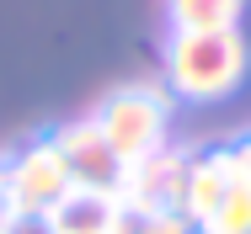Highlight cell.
I'll use <instances>...</instances> for the list:
<instances>
[{
    "instance_id": "cell-4",
    "label": "cell",
    "mask_w": 251,
    "mask_h": 234,
    "mask_svg": "<svg viewBox=\"0 0 251 234\" xmlns=\"http://www.w3.org/2000/svg\"><path fill=\"white\" fill-rule=\"evenodd\" d=\"M59 144V154H64V165H70V181L80 191H107V197H118L123 191V160L107 149V139L97 133V123L91 117H80V123H64L59 133H49Z\"/></svg>"
},
{
    "instance_id": "cell-7",
    "label": "cell",
    "mask_w": 251,
    "mask_h": 234,
    "mask_svg": "<svg viewBox=\"0 0 251 234\" xmlns=\"http://www.w3.org/2000/svg\"><path fill=\"white\" fill-rule=\"evenodd\" d=\"M118 197H107V191H70L64 202H53L49 213H43V224L49 234H112L118 224Z\"/></svg>"
},
{
    "instance_id": "cell-10",
    "label": "cell",
    "mask_w": 251,
    "mask_h": 234,
    "mask_svg": "<svg viewBox=\"0 0 251 234\" xmlns=\"http://www.w3.org/2000/svg\"><path fill=\"white\" fill-rule=\"evenodd\" d=\"M5 234H49V224H43V218H16Z\"/></svg>"
},
{
    "instance_id": "cell-8",
    "label": "cell",
    "mask_w": 251,
    "mask_h": 234,
    "mask_svg": "<svg viewBox=\"0 0 251 234\" xmlns=\"http://www.w3.org/2000/svg\"><path fill=\"white\" fill-rule=\"evenodd\" d=\"M246 0H166V21L171 32H225L241 27Z\"/></svg>"
},
{
    "instance_id": "cell-6",
    "label": "cell",
    "mask_w": 251,
    "mask_h": 234,
    "mask_svg": "<svg viewBox=\"0 0 251 234\" xmlns=\"http://www.w3.org/2000/svg\"><path fill=\"white\" fill-rule=\"evenodd\" d=\"M225 191H230V154H225V144L193 154V165H187V191H182V218L198 229L203 218L219 208Z\"/></svg>"
},
{
    "instance_id": "cell-5",
    "label": "cell",
    "mask_w": 251,
    "mask_h": 234,
    "mask_svg": "<svg viewBox=\"0 0 251 234\" xmlns=\"http://www.w3.org/2000/svg\"><path fill=\"white\" fill-rule=\"evenodd\" d=\"M187 165H193L187 149H160V154H150V160L128 165V170H123L118 202H123V208H155V213H182Z\"/></svg>"
},
{
    "instance_id": "cell-9",
    "label": "cell",
    "mask_w": 251,
    "mask_h": 234,
    "mask_svg": "<svg viewBox=\"0 0 251 234\" xmlns=\"http://www.w3.org/2000/svg\"><path fill=\"white\" fill-rule=\"evenodd\" d=\"M112 234H193L182 213H155V208H118Z\"/></svg>"
},
{
    "instance_id": "cell-11",
    "label": "cell",
    "mask_w": 251,
    "mask_h": 234,
    "mask_svg": "<svg viewBox=\"0 0 251 234\" xmlns=\"http://www.w3.org/2000/svg\"><path fill=\"white\" fill-rule=\"evenodd\" d=\"M0 202H5V160H0Z\"/></svg>"
},
{
    "instance_id": "cell-2",
    "label": "cell",
    "mask_w": 251,
    "mask_h": 234,
    "mask_svg": "<svg viewBox=\"0 0 251 234\" xmlns=\"http://www.w3.org/2000/svg\"><path fill=\"white\" fill-rule=\"evenodd\" d=\"M91 123L123 165H139L171 144V91L166 85H118L97 101Z\"/></svg>"
},
{
    "instance_id": "cell-3",
    "label": "cell",
    "mask_w": 251,
    "mask_h": 234,
    "mask_svg": "<svg viewBox=\"0 0 251 234\" xmlns=\"http://www.w3.org/2000/svg\"><path fill=\"white\" fill-rule=\"evenodd\" d=\"M70 191L75 181H70V165L53 139H32L16 154H5V213L11 218H43Z\"/></svg>"
},
{
    "instance_id": "cell-1",
    "label": "cell",
    "mask_w": 251,
    "mask_h": 234,
    "mask_svg": "<svg viewBox=\"0 0 251 234\" xmlns=\"http://www.w3.org/2000/svg\"><path fill=\"white\" fill-rule=\"evenodd\" d=\"M246 69H251V43L241 38V27L171 32V43H166V91L176 101H193V106L235 96Z\"/></svg>"
}]
</instances>
